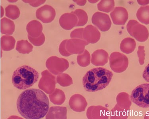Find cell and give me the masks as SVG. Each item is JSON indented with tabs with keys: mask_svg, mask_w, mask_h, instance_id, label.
I'll return each mask as SVG.
<instances>
[{
	"mask_svg": "<svg viewBox=\"0 0 149 119\" xmlns=\"http://www.w3.org/2000/svg\"><path fill=\"white\" fill-rule=\"evenodd\" d=\"M17 110L26 119H41L47 113L49 101L46 94L36 89L23 91L17 101Z\"/></svg>",
	"mask_w": 149,
	"mask_h": 119,
	"instance_id": "cell-1",
	"label": "cell"
},
{
	"mask_svg": "<svg viewBox=\"0 0 149 119\" xmlns=\"http://www.w3.org/2000/svg\"><path fill=\"white\" fill-rule=\"evenodd\" d=\"M113 76V72L105 68H94L87 71L83 77V86L86 91H97L106 88Z\"/></svg>",
	"mask_w": 149,
	"mask_h": 119,
	"instance_id": "cell-2",
	"label": "cell"
},
{
	"mask_svg": "<svg viewBox=\"0 0 149 119\" xmlns=\"http://www.w3.org/2000/svg\"><path fill=\"white\" fill-rule=\"evenodd\" d=\"M40 75L32 67L23 65L18 67L12 75V83L16 88L25 90L31 87L38 80Z\"/></svg>",
	"mask_w": 149,
	"mask_h": 119,
	"instance_id": "cell-3",
	"label": "cell"
},
{
	"mask_svg": "<svg viewBox=\"0 0 149 119\" xmlns=\"http://www.w3.org/2000/svg\"><path fill=\"white\" fill-rule=\"evenodd\" d=\"M130 99L139 107H149V84L143 83L136 87L132 92Z\"/></svg>",
	"mask_w": 149,
	"mask_h": 119,
	"instance_id": "cell-4",
	"label": "cell"
},
{
	"mask_svg": "<svg viewBox=\"0 0 149 119\" xmlns=\"http://www.w3.org/2000/svg\"><path fill=\"white\" fill-rule=\"evenodd\" d=\"M109 61L111 68L116 73H121L125 71L129 65L127 56L117 52L111 54Z\"/></svg>",
	"mask_w": 149,
	"mask_h": 119,
	"instance_id": "cell-5",
	"label": "cell"
},
{
	"mask_svg": "<svg viewBox=\"0 0 149 119\" xmlns=\"http://www.w3.org/2000/svg\"><path fill=\"white\" fill-rule=\"evenodd\" d=\"M92 23L102 31H108L111 26V21L107 14L97 12L92 18Z\"/></svg>",
	"mask_w": 149,
	"mask_h": 119,
	"instance_id": "cell-6",
	"label": "cell"
},
{
	"mask_svg": "<svg viewBox=\"0 0 149 119\" xmlns=\"http://www.w3.org/2000/svg\"><path fill=\"white\" fill-rule=\"evenodd\" d=\"M55 16L56 12L55 9L48 5L40 7L37 10L36 12L37 18L44 23L52 22L55 19Z\"/></svg>",
	"mask_w": 149,
	"mask_h": 119,
	"instance_id": "cell-7",
	"label": "cell"
},
{
	"mask_svg": "<svg viewBox=\"0 0 149 119\" xmlns=\"http://www.w3.org/2000/svg\"><path fill=\"white\" fill-rule=\"evenodd\" d=\"M87 116L88 119H109V111L102 106H91L88 109Z\"/></svg>",
	"mask_w": 149,
	"mask_h": 119,
	"instance_id": "cell-8",
	"label": "cell"
},
{
	"mask_svg": "<svg viewBox=\"0 0 149 119\" xmlns=\"http://www.w3.org/2000/svg\"><path fill=\"white\" fill-rule=\"evenodd\" d=\"M110 16L113 23L117 25H123L129 18V14L126 8L123 7H116L111 13Z\"/></svg>",
	"mask_w": 149,
	"mask_h": 119,
	"instance_id": "cell-9",
	"label": "cell"
},
{
	"mask_svg": "<svg viewBox=\"0 0 149 119\" xmlns=\"http://www.w3.org/2000/svg\"><path fill=\"white\" fill-rule=\"evenodd\" d=\"M70 108L77 112H84L88 105L86 98L80 94H75L72 96L69 101Z\"/></svg>",
	"mask_w": 149,
	"mask_h": 119,
	"instance_id": "cell-10",
	"label": "cell"
},
{
	"mask_svg": "<svg viewBox=\"0 0 149 119\" xmlns=\"http://www.w3.org/2000/svg\"><path fill=\"white\" fill-rule=\"evenodd\" d=\"M67 107H52L49 109L46 119H67Z\"/></svg>",
	"mask_w": 149,
	"mask_h": 119,
	"instance_id": "cell-11",
	"label": "cell"
},
{
	"mask_svg": "<svg viewBox=\"0 0 149 119\" xmlns=\"http://www.w3.org/2000/svg\"><path fill=\"white\" fill-rule=\"evenodd\" d=\"M109 55L103 49L97 50L92 55V63L96 66H103L108 62Z\"/></svg>",
	"mask_w": 149,
	"mask_h": 119,
	"instance_id": "cell-12",
	"label": "cell"
},
{
	"mask_svg": "<svg viewBox=\"0 0 149 119\" xmlns=\"http://www.w3.org/2000/svg\"><path fill=\"white\" fill-rule=\"evenodd\" d=\"M130 114V110L122 109L117 104L110 113V119H127Z\"/></svg>",
	"mask_w": 149,
	"mask_h": 119,
	"instance_id": "cell-13",
	"label": "cell"
},
{
	"mask_svg": "<svg viewBox=\"0 0 149 119\" xmlns=\"http://www.w3.org/2000/svg\"><path fill=\"white\" fill-rule=\"evenodd\" d=\"M117 104L122 109L130 110L132 105L131 99L129 94L121 93L117 95L116 98Z\"/></svg>",
	"mask_w": 149,
	"mask_h": 119,
	"instance_id": "cell-14",
	"label": "cell"
},
{
	"mask_svg": "<svg viewBox=\"0 0 149 119\" xmlns=\"http://www.w3.org/2000/svg\"><path fill=\"white\" fill-rule=\"evenodd\" d=\"M136 46V42L134 39L130 37L126 38L120 43V49L123 53L129 54L133 52Z\"/></svg>",
	"mask_w": 149,
	"mask_h": 119,
	"instance_id": "cell-15",
	"label": "cell"
},
{
	"mask_svg": "<svg viewBox=\"0 0 149 119\" xmlns=\"http://www.w3.org/2000/svg\"><path fill=\"white\" fill-rule=\"evenodd\" d=\"M138 19L142 23L149 24V6H142L138 10L136 14Z\"/></svg>",
	"mask_w": 149,
	"mask_h": 119,
	"instance_id": "cell-16",
	"label": "cell"
},
{
	"mask_svg": "<svg viewBox=\"0 0 149 119\" xmlns=\"http://www.w3.org/2000/svg\"><path fill=\"white\" fill-rule=\"evenodd\" d=\"M115 6L114 1H102L98 4V9L106 12H109L113 9Z\"/></svg>",
	"mask_w": 149,
	"mask_h": 119,
	"instance_id": "cell-17",
	"label": "cell"
},
{
	"mask_svg": "<svg viewBox=\"0 0 149 119\" xmlns=\"http://www.w3.org/2000/svg\"><path fill=\"white\" fill-rule=\"evenodd\" d=\"M142 77L145 80L149 83V64L145 68Z\"/></svg>",
	"mask_w": 149,
	"mask_h": 119,
	"instance_id": "cell-18",
	"label": "cell"
},
{
	"mask_svg": "<svg viewBox=\"0 0 149 119\" xmlns=\"http://www.w3.org/2000/svg\"><path fill=\"white\" fill-rule=\"evenodd\" d=\"M144 119H149V111L146 112V114L145 115Z\"/></svg>",
	"mask_w": 149,
	"mask_h": 119,
	"instance_id": "cell-19",
	"label": "cell"
}]
</instances>
